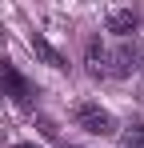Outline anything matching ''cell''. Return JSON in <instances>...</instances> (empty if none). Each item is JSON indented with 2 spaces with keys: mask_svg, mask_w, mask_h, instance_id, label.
<instances>
[{
  "mask_svg": "<svg viewBox=\"0 0 144 148\" xmlns=\"http://www.w3.org/2000/svg\"><path fill=\"white\" fill-rule=\"evenodd\" d=\"M72 120L80 124L84 132H92V136H112V132H116L112 112H104V108H100V104H92V100H80V104L72 108Z\"/></svg>",
  "mask_w": 144,
  "mask_h": 148,
  "instance_id": "1",
  "label": "cell"
},
{
  "mask_svg": "<svg viewBox=\"0 0 144 148\" xmlns=\"http://www.w3.org/2000/svg\"><path fill=\"white\" fill-rule=\"evenodd\" d=\"M0 92H4V96H12L16 104H24V108H28L32 96H36V88H32V84L12 68V64H0Z\"/></svg>",
  "mask_w": 144,
  "mask_h": 148,
  "instance_id": "2",
  "label": "cell"
},
{
  "mask_svg": "<svg viewBox=\"0 0 144 148\" xmlns=\"http://www.w3.org/2000/svg\"><path fill=\"white\" fill-rule=\"evenodd\" d=\"M104 24H108V32H116V36H132V32L140 28V16H136L132 8H112Z\"/></svg>",
  "mask_w": 144,
  "mask_h": 148,
  "instance_id": "3",
  "label": "cell"
},
{
  "mask_svg": "<svg viewBox=\"0 0 144 148\" xmlns=\"http://www.w3.org/2000/svg\"><path fill=\"white\" fill-rule=\"evenodd\" d=\"M28 48L36 52V56H40L44 64H52V68H68V60H64V52H56V48H52V44L44 40V36H40V32H32V36H28Z\"/></svg>",
  "mask_w": 144,
  "mask_h": 148,
  "instance_id": "4",
  "label": "cell"
},
{
  "mask_svg": "<svg viewBox=\"0 0 144 148\" xmlns=\"http://www.w3.org/2000/svg\"><path fill=\"white\" fill-rule=\"evenodd\" d=\"M104 60H108V52L100 48V40H88V68L100 72V68H104Z\"/></svg>",
  "mask_w": 144,
  "mask_h": 148,
  "instance_id": "5",
  "label": "cell"
},
{
  "mask_svg": "<svg viewBox=\"0 0 144 148\" xmlns=\"http://www.w3.org/2000/svg\"><path fill=\"white\" fill-rule=\"evenodd\" d=\"M124 148H144V124H136V128L124 132Z\"/></svg>",
  "mask_w": 144,
  "mask_h": 148,
  "instance_id": "6",
  "label": "cell"
},
{
  "mask_svg": "<svg viewBox=\"0 0 144 148\" xmlns=\"http://www.w3.org/2000/svg\"><path fill=\"white\" fill-rule=\"evenodd\" d=\"M12 148H36V144H12Z\"/></svg>",
  "mask_w": 144,
  "mask_h": 148,
  "instance_id": "7",
  "label": "cell"
}]
</instances>
